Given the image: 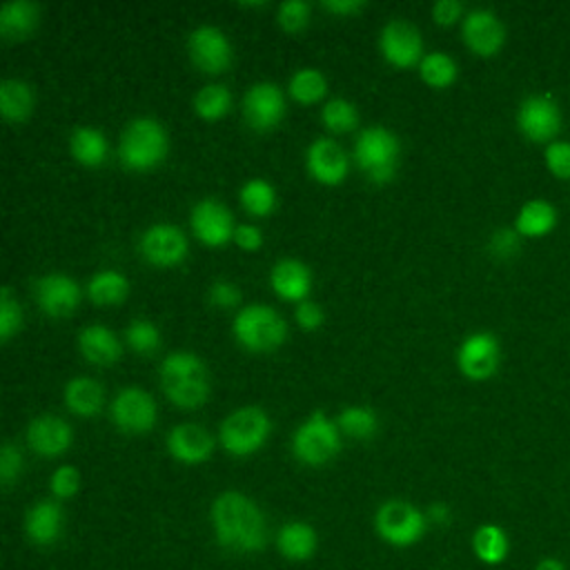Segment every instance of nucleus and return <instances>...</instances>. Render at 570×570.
<instances>
[{
    "instance_id": "obj_1",
    "label": "nucleus",
    "mask_w": 570,
    "mask_h": 570,
    "mask_svg": "<svg viewBox=\"0 0 570 570\" xmlns=\"http://www.w3.org/2000/svg\"><path fill=\"white\" fill-rule=\"evenodd\" d=\"M216 541L240 554L258 552L267 543V521L261 508L243 492H220L209 510Z\"/></svg>"
},
{
    "instance_id": "obj_2",
    "label": "nucleus",
    "mask_w": 570,
    "mask_h": 570,
    "mask_svg": "<svg viewBox=\"0 0 570 570\" xmlns=\"http://www.w3.org/2000/svg\"><path fill=\"white\" fill-rule=\"evenodd\" d=\"M160 381L167 399L178 407H198L207 401L209 381L203 361L194 352H171L160 363Z\"/></svg>"
},
{
    "instance_id": "obj_3",
    "label": "nucleus",
    "mask_w": 570,
    "mask_h": 570,
    "mask_svg": "<svg viewBox=\"0 0 570 570\" xmlns=\"http://www.w3.org/2000/svg\"><path fill=\"white\" fill-rule=\"evenodd\" d=\"M167 134L154 118H136L127 125L118 142V158L127 169L147 171L165 160Z\"/></svg>"
},
{
    "instance_id": "obj_4",
    "label": "nucleus",
    "mask_w": 570,
    "mask_h": 570,
    "mask_svg": "<svg viewBox=\"0 0 570 570\" xmlns=\"http://www.w3.org/2000/svg\"><path fill=\"white\" fill-rule=\"evenodd\" d=\"M338 425L327 419L325 412L316 410L309 414L305 423L298 425L292 439L294 456L305 465H325L330 463L341 450V434Z\"/></svg>"
},
{
    "instance_id": "obj_5",
    "label": "nucleus",
    "mask_w": 570,
    "mask_h": 570,
    "mask_svg": "<svg viewBox=\"0 0 570 570\" xmlns=\"http://www.w3.org/2000/svg\"><path fill=\"white\" fill-rule=\"evenodd\" d=\"M374 528L385 543L394 548H410L423 539L428 530V514L403 499H390L376 510Z\"/></svg>"
},
{
    "instance_id": "obj_6",
    "label": "nucleus",
    "mask_w": 570,
    "mask_h": 570,
    "mask_svg": "<svg viewBox=\"0 0 570 570\" xmlns=\"http://www.w3.org/2000/svg\"><path fill=\"white\" fill-rule=\"evenodd\" d=\"M354 158L372 183H390L396 174L399 140L385 127H367L354 142Z\"/></svg>"
},
{
    "instance_id": "obj_7",
    "label": "nucleus",
    "mask_w": 570,
    "mask_h": 570,
    "mask_svg": "<svg viewBox=\"0 0 570 570\" xmlns=\"http://www.w3.org/2000/svg\"><path fill=\"white\" fill-rule=\"evenodd\" d=\"M234 334L249 352H269L285 341L287 325L276 309L267 305H247L234 318Z\"/></svg>"
},
{
    "instance_id": "obj_8",
    "label": "nucleus",
    "mask_w": 570,
    "mask_h": 570,
    "mask_svg": "<svg viewBox=\"0 0 570 570\" xmlns=\"http://www.w3.org/2000/svg\"><path fill=\"white\" fill-rule=\"evenodd\" d=\"M272 423L269 416L256 407V405H245L234 410L218 430L220 445L234 454V456H247L254 454L265 439L269 436Z\"/></svg>"
},
{
    "instance_id": "obj_9",
    "label": "nucleus",
    "mask_w": 570,
    "mask_h": 570,
    "mask_svg": "<svg viewBox=\"0 0 570 570\" xmlns=\"http://www.w3.org/2000/svg\"><path fill=\"white\" fill-rule=\"evenodd\" d=\"M517 127L532 142H552L563 127L559 102L550 94H530L517 109Z\"/></svg>"
},
{
    "instance_id": "obj_10",
    "label": "nucleus",
    "mask_w": 570,
    "mask_h": 570,
    "mask_svg": "<svg viewBox=\"0 0 570 570\" xmlns=\"http://www.w3.org/2000/svg\"><path fill=\"white\" fill-rule=\"evenodd\" d=\"M501 363V345L492 332H472L456 352V365L470 381H488Z\"/></svg>"
},
{
    "instance_id": "obj_11",
    "label": "nucleus",
    "mask_w": 570,
    "mask_h": 570,
    "mask_svg": "<svg viewBox=\"0 0 570 570\" xmlns=\"http://www.w3.org/2000/svg\"><path fill=\"white\" fill-rule=\"evenodd\" d=\"M461 38L472 53L492 58L505 45V24L490 9H472L463 18Z\"/></svg>"
},
{
    "instance_id": "obj_12",
    "label": "nucleus",
    "mask_w": 570,
    "mask_h": 570,
    "mask_svg": "<svg viewBox=\"0 0 570 570\" xmlns=\"http://www.w3.org/2000/svg\"><path fill=\"white\" fill-rule=\"evenodd\" d=\"M111 419L127 434H145L156 423V403L140 387H122L111 401Z\"/></svg>"
},
{
    "instance_id": "obj_13",
    "label": "nucleus",
    "mask_w": 570,
    "mask_h": 570,
    "mask_svg": "<svg viewBox=\"0 0 570 570\" xmlns=\"http://www.w3.org/2000/svg\"><path fill=\"white\" fill-rule=\"evenodd\" d=\"M243 116L247 125L256 131L274 129L285 116V98L278 85L274 82L252 85L243 98Z\"/></svg>"
},
{
    "instance_id": "obj_14",
    "label": "nucleus",
    "mask_w": 570,
    "mask_h": 570,
    "mask_svg": "<svg viewBox=\"0 0 570 570\" xmlns=\"http://www.w3.org/2000/svg\"><path fill=\"white\" fill-rule=\"evenodd\" d=\"M381 51L394 67H412L423 60V40L414 24L405 20H390L381 31Z\"/></svg>"
},
{
    "instance_id": "obj_15",
    "label": "nucleus",
    "mask_w": 570,
    "mask_h": 570,
    "mask_svg": "<svg viewBox=\"0 0 570 570\" xmlns=\"http://www.w3.org/2000/svg\"><path fill=\"white\" fill-rule=\"evenodd\" d=\"M189 58L205 73H223L232 62V45L216 27H198L189 36Z\"/></svg>"
},
{
    "instance_id": "obj_16",
    "label": "nucleus",
    "mask_w": 570,
    "mask_h": 570,
    "mask_svg": "<svg viewBox=\"0 0 570 570\" xmlns=\"http://www.w3.org/2000/svg\"><path fill=\"white\" fill-rule=\"evenodd\" d=\"M142 256L158 267H174L187 256V238L176 225H151L140 238Z\"/></svg>"
},
{
    "instance_id": "obj_17",
    "label": "nucleus",
    "mask_w": 570,
    "mask_h": 570,
    "mask_svg": "<svg viewBox=\"0 0 570 570\" xmlns=\"http://www.w3.org/2000/svg\"><path fill=\"white\" fill-rule=\"evenodd\" d=\"M189 223H191L194 234L205 245H212V247L225 245L229 238H234V229H236L229 209L214 198H205V200L196 203L191 209Z\"/></svg>"
},
{
    "instance_id": "obj_18",
    "label": "nucleus",
    "mask_w": 570,
    "mask_h": 570,
    "mask_svg": "<svg viewBox=\"0 0 570 570\" xmlns=\"http://www.w3.org/2000/svg\"><path fill=\"white\" fill-rule=\"evenodd\" d=\"M40 309L53 318L69 316L80 303V287L65 274H47L33 285Z\"/></svg>"
},
{
    "instance_id": "obj_19",
    "label": "nucleus",
    "mask_w": 570,
    "mask_h": 570,
    "mask_svg": "<svg viewBox=\"0 0 570 570\" xmlns=\"http://www.w3.org/2000/svg\"><path fill=\"white\" fill-rule=\"evenodd\" d=\"M27 443L40 456H60L71 448L73 430L65 419L42 414L29 423Z\"/></svg>"
},
{
    "instance_id": "obj_20",
    "label": "nucleus",
    "mask_w": 570,
    "mask_h": 570,
    "mask_svg": "<svg viewBox=\"0 0 570 570\" xmlns=\"http://www.w3.org/2000/svg\"><path fill=\"white\" fill-rule=\"evenodd\" d=\"M167 448L176 461L196 465L212 456L214 439L198 423H180V425L171 428V432L167 436Z\"/></svg>"
},
{
    "instance_id": "obj_21",
    "label": "nucleus",
    "mask_w": 570,
    "mask_h": 570,
    "mask_svg": "<svg viewBox=\"0 0 570 570\" xmlns=\"http://www.w3.org/2000/svg\"><path fill=\"white\" fill-rule=\"evenodd\" d=\"M307 169L323 185H338L347 176V156L332 138H316L307 149Z\"/></svg>"
},
{
    "instance_id": "obj_22",
    "label": "nucleus",
    "mask_w": 570,
    "mask_h": 570,
    "mask_svg": "<svg viewBox=\"0 0 570 570\" xmlns=\"http://www.w3.org/2000/svg\"><path fill=\"white\" fill-rule=\"evenodd\" d=\"M65 525V514L60 503L45 499L33 503L24 514V532L36 546H51L58 541Z\"/></svg>"
},
{
    "instance_id": "obj_23",
    "label": "nucleus",
    "mask_w": 570,
    "mask_h": 570,
    "mask_svg": "<svg viewBox=\"0 0 570 570\" xmlns=\"http://www.w3.org/2000/svg\"><path fill=\"white\" fill-rule=\"evenodd\" d=\"M559 223L557 207L546 198L525 200L514 218V229L521 238H543Z\"/></svg>"
},
{
    "instance_id": "obj_24",
    "label": "nucleus",
    "mask_w": 570,
    "mask_h": 570,
    "mask_svg": "<svg viewBox=\"0 0 570 570\" xmlns=\"http://www.w3.org/2000/svg\"><path fill=\"white\" fill-rule=\"evenodd\" d=\"M269 283L274 287V292L285 298V301H305L309 285H312V274L307 269V265H303L301 261L294 258H283L272 267L269 274Z\"/></svg>"
},
{
    "instance_id": "obj_25",
    "label": "nucleus",
    "mask_w": 570,
    "mask_h": 570,
    "mask_svg": "<svg viewBox=\"0 0 570 570\" xmlns=\"http://www.w3.org/2000/svg\"><path fill=\"white\" fill-rule=\"evenodd\" d=\"M318 546L316 530L305 521H287L276 532V550L287 561H307Z\"/></svg>"
},
{
    "instance_id": "obj_26",
    "label": "nucleus",
    "mask_w": 570,
    "mask_h": 570,
    "mask_svg": "<svg viewBox=\"0 0 570 570\" xmlns=\"http://www.w3.org/2000/svg\"><path fill=\"white\" fill-rule=\"evenodd\" d=\"M78 345L82 356L94 365H111L120 358L122 345L118 336L105 325H89L80 332Z\"/></svg>"
},
{
    "instance_id": "obj_27",
    "label": "nucleus",
    "mask_w": 570,
    "mask_h": 570,
    "mask_svg": "<svg viewBox=\"0 0 570 570\" xmlns=\"http://www.w3.org/2000/svg\"><path fill=\"white\" fill-rule=\"evenodd\" d=\"M40 20V7L29 0H11L0 7V33L7 40L29 38Z\"/></svg>"
},
{
    "instance_id": "obj_28",
    "label": "nucleus",
    "mask_w": 570,
    "mask_h": 570,
    "mask_svg": "<svg viewBox=\"0 0 570 570\" xmlns=\"http://www.w3.org/2000/svg\"><path fill=\"white\" fill-rule=\"evenodd\" d=\"M472 552L485 566H501L510 554V537L497 523H481L472 532Z\"/></svg>"
},
{
    "instance_id": "obj_29",
    "label": "nucleus",
    "mask_w": 570,
    "mask_h": 570,
    "mask_svg": "<svg viewBox=\"0 0 570 570\" xmlns=\"http://www.w3.org/2000/svg\"><path fill=\"white\" fill-rule=\"evenodd\" d=\"M65 403L78 416H96L102 410V385L89 376H76L65 385Z\"/></svg>"
},
{
    "instance_id": "obj_30",
    "label": "nucleus",
    "mask_w": 570,
    "mask_h": 570,
    "mask_svg": "<svg viewBox=\"0 0 570 570\" xmlns=\"http://www.w3.org/2000/svg\"><path fill=\"white\" fill-rule=\"evenodd\" d=\"M0 111L11 122H22L33 111V91L27 82L9 78L0 82Z\"/></svg>"
},
{
    "instance_id": "obj_31",
    "label": "nucleus",
    "mask_w": 570,
    "mask_h": 570,
    "mask_svg": "<svg viewBox=\"0 0 570 570\" xmlns=\"http://www.w3.org/2000/svg\"><path fill=\"white\" fill-rule=\"evenodd\" d=\"M69 147L73 158L85 167H98L107 158L105 136L91 127H78L69 138Z\"/></svg>"
},
{
    "instance_id": "obj_32",
    "label": "nucleus",
    "mask_w": 570,
    "mask_h": 570,
    "mask_svg": "<svg viewBox=\"0 0 570 570\" xmlns=\"http://www.w3.org/2000/svg\"><path fill=\"white\" fill-rule=\"evenodd\" d=\"M127 292H129L127 278L114 269L98 272L87 285V294L96 305H118L127 298Z\"/></svg>"
},
{
    "instance_id": "obj_33",
    "label": "nucleus",
    "mask_w": 570,
    "mask_h": 570,
    "mask_svg": "<svg viewBox=\"0 0 570 570\" xmlns=\"http://www.w3.org/2000/svg\"><path fill=\"white\" fill-rule=\"evenodd\" d=\"M419 73L421 80L434 89H445L456 80V62L452 60V56L443 53V51H432L425 53L423 60L419 62Z\"/></svg>"
},
{
    "instance_id": "obj_34",
    "label": "nucleus",
    "mask_w": 570,
    "mask_h": 570,
    "mask_svg": "<svg viewBox=\"0 0 570 570\" xmlns=\"http://www.w3.org/2000/svg\"><path fill=\"white\" fill-rule=\"evenodd\" d=\"M325 91H327L325 76L312 67L298 69L289 80V96L303 105L318 102L325 96Z\"/></svg>"
},
{
    "instance_id": "obj_35",
    "label": "nucleus",
    "mask_w": 570,
    "mask_h": 570,
    "mask_svg": "<svg viewBox=\"0 0 570 570\" xmlns=\"http://www.w3.org/2000/svg\"><path fill=\"white\" fill-rule=\"evenodd\" d=\"M240 205L252 216H269L276 207V191L263 178H252L240 189Z\"/></svg>"
},
{
    "instance_id": "obj_36",
    "label": "nucleus",
    "mask_w": 570,
    "mask_h": 570,
    "mask_svg": "<svg viewBox=\"0 0 570 570\" xmlns=\"http://www.w3.org/2000/svg\"><path fill=\"white\" fill-rule=\"evenodd\" d=\"M376 414L367 405H350L336 419L338 430L352 439H370L376 432Z\"/></svg>"
},
{
    "instance_id": "obj_37",
    "label": "nucleus",
    "mask_w": 570,
    "mask_h": 570,
    "mask_svg": "<svg viewBox=\"0 0 570 570\" xmlns=\"http://www.w3.org/2000/svg\"><path fill=\"white\" fill-rule=\"evenodd\" d=\"M232 107V94L225 85H205L196 98L194 109L205 120H218L223 118Z\"/></svg>"
},
{
    "instance_id": "obj_38",
    "label": "nucleus",
    "mask_w": 570,
    "mask_h": 570,
    "mask_svg": "<svg viewBox=\"0 0 570 570\" xmlns=\"http://www.w3.org/2000/svg\"><path fill=\"white\" fill-rule=\"evenodd\" d=\"M321 118H323V125L334 134L352 131L358 125V111L345 98H332L330 102H325Z\"/></svg>"
},
{
    "instance_id": "obj_39",
    "label": "nucleus",
    "mask_w": 570,
    "mask_h": 570,
    "mask_svg": "<svg viewBox=\"0 0 570 570\" xmlns=\"http://www.w3.org/2000/svg\"><path fill=\"white\" fill-rule=\"evenodd\" d=\"M127 345L138 354H151L160 347V332L151 321L134 318L125 332Z\"/></svg>"
},
{
    "instance_id": "obj_40",
    "label": "nucleus",
    "mask_w": 570,
    "mask_h": 570,
    "mask_svg": "<svg viewBox=\"0 0 570 570\" xmlns=\"http://www.w3.org/2000/svg\"><path fill=\"white\" fill-rule=\"evenodd\" d=\"M543 163L554 178L570 180V140L557 138L548 142L543 147Z\"/></svg>"
},
{
    "instance_id": "obj_41",
    "label": "nucleus",
    "mask_w": 570,
    "mask_h": 570,
    "mask_svg": "<svg viewBox=\"0 0 570 570\" xmlns=\"http://www.w3.org/2000/svg\"><path fill=\"white\" fill-rule=\"evenodd\" d=\"M22 325V309L9 287L0 289V341L7 343Z\"/></svg>"
},
{
    "instance_id": "obj_42",
    "label": "nucleus",
    "mask_w": 570,
    "mask_h": 570,
    "mask_svg": "<svg viewBox=\"0 0 570 570\" xmlns=\"http://www.w3.org/2000/svg\"><path fill=\"white\" fill-rule=\"evenodd\" d=\"M278 24L281 29H285L287 33H298L307 27L309 22V4L303 0H287L278 4Z\"/></svg>"
},
{
    "instance_id": "obj_43",
    "label": "nucleus",
    "mask_w": 570,
    "mask_h": 570,
    "mask_svg": "<svg viewBox=\"0 0 570 570\" xmlns=\"http://www.w3.org/2000/svg\"><path fill=\"white\" fill-rule=\"evenodd\" d=\"M80 488V474L73 465H60L49 479V490L56 499H71Z\"/></svg>"
},
{
    "instance_id": "obj_44",
    "label": "nucleus",
    "mask_w": 570,
    "mask_h": 570,
    "mask_svg": "<svg viewBox=\"0 0 570 570\" xmlns=\"http://www.w3.org/2000/svg\"><path fill=\"white\" fill-rule=\"evenodd\" d=\"M521 236L517 234L514 227H499L492 232L488 240V249L494 258H512L519 252Z\"/></svg>"
},
{
    "instance_id": "obj_45",
    "label": "nucleus",
    "mask_w": 570,
    "mask_h": 570,
    "mask_svg": "<svg viewBox=\"0 0 570 570\" xmlns=\"http://www.w3.org/2000/svg\"><path fill=\"white\" fill-rule=\"evenodd\" d=\"M22 472V454L13 443H4L0 448V481L4 488H9Z\"/></svg>"
},
{
    "instance_id": "obj_46",
    "label": "nucleus",
    "mask_w": 570,
    "mask_h": 570,
    "mask_svg": "<svg viewBox=\"0 0 570 570\" xmlns=\"http://www.w3.org/2000/svg\"><path fill=\"white\" fill-rule=\"evenodd\" d=\"M207 296H209V303L214 307H220V309H232L240 301V292L232 281H214L209 285Z\"/></svg>"
},
{
    "instance_id": "obj_47",
    "label": "nucleus",
    "mask_w": 570,
    "mask_h": 570,
    "mask_svg": "<svg viewBox=\"0 0 570 570\" xmlns=\"http://www.w3.org/2000/svg\"><path fill=\"white\" fill-rule=\"evenodd\" d=\"M294 316H296L298 327H303V330H307V332L321 327V325H323V318H325V316H323V309H321L314 301H307V298L296 305Z\"/></svg>"
},
{
    "instance_id": "obj_48",
    "label": "nucleus",
    "mask_w": 570,
    "mask_h": 570,
    "mask_svg": "<svg viewBox=\"0 0 570 570\" xmlns=\"http://www.w3.org/2000/svg\"><path fill=\"white\" fill-rule=\"evenodd\" d=\"M461 16H463V2H459V0H439L432 7V18L441 27L454 24Z\"/></svg>"
},
{
    "instance_id": "obj_49",
    "label": "nucleus",
    "mask_w": 570,
    "mask_h": 570,
    "mask_svg": "<svg viewBox=\"0 0 570 570\" xmlns=\"http://www.w3.org/2000/svg\"><path fill=\"white\" fill-rule=\"evenodd\" d=\"M234 243L245 252H256L263 245V234L256 225H238L234 229Z\"/></svg>"
},
{
    "instance_id": "obj_50",
    "label": "nucleus",
    "mask_w": 570,
    "mask_h": 570,
    "mask_svg": "<svg viewBox=\"0 0 570 570\" xmlns=\"http://www.w3.org/2000/svg\"><path fill=\"white\" fill-rule=\"evenodd\" d=\"M327 11L336 13V16H350V13H358L365 2L363 0H323L321 2Z\"/></svg>"
},
{
    "instance_id": "obj_51",
    "label": "nucleus",
    "mask_w": 570,
    "mask_h": 570,
    "mask_svg": "<svg viewBox=\"0 0 570 570\" xmlns=\"http://www.w3.org/2000/svg\"><path fill=\"white\" fill-rule=\"evenodd\" d=\"M452 519V512H450V505L436 501L428 508V521L430 523H436V525H448Z\"/></svg>"
},
{
    "instance_id": "obj_52",
    "label": "nucleus",
    "mask_w": 570,
    "mask_h": 570,
    "mask_svg": "<svg viewBox=\"0 0 570 570\" xmlns=\"http://www.w3.org/2000/svg\"><path fill=\"white\" fill-rule=\"evenodd\" d=\"M532 570H566V563L559 557H541Z\"/></svg>"
},
{
    "instance_id": "obj_53",
    "label": "nucleus",
    "mask_w": 570,
    "mask_h": 570,
    "mask_svg": "<svg viewBox=\"0 0 570 570\" xmlns=\"http://www.w3.org/2000/svg\"><path fill=\"white\" fill-rule=\"evenodd\" d=\"M240 7H265V2H240Z\"/></svg>"
}]
</instances>
